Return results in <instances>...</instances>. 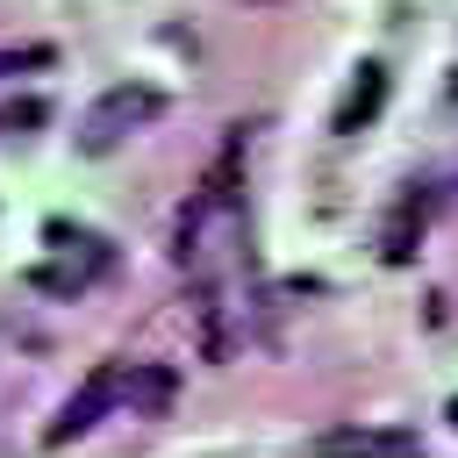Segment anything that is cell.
<instances>
[{"label":"cell","instance_id":"52a82bcc","mask_svg":"<svg viewBox=\"0 0 458 458\" xmlns=\"http://www.w3.org/2000/svg\"><path fill=\"white\" fill-rule=\"evenodd\" d=\"M29 286H36V293H64V301H79V293H86V272H79V265H36Z\"/></svg>","mask_w":458,"mask_h":458},{"label":"cell","instance_id":"5b68a950","mask_svg":"<svg viewBox=\"0 0 458 458\" xmlns=\"http://www.w3.org/2000/svg\"><path fill=\"white\" fill-rule=\"evenodd\" d=\"M43 236L86 272V279H100V272H114V243L107 236H93V229H79V222H43Z\"/></svg>","mask_w":458,"mask_h":458},{"label":"cell","instance_id":"8992f818","mask_svg":"<svg viewBox=\"0 0 458 458\" xmlns=\"http://www.w3.org/2000/svg\"><path fill=\"white\" fill-rule=\"evenodd\" d=\"M422 222H429V200H415V193H408V200L386 215V229H379V258H386V265H408V258H415Z\"/></svg>","mask_w":458,"mask_h":458},{"label":"cell","instance_id":"277c9868","mask_svg":"<svg viewBox=\"0 0 458 458\" xmlns=\"http://www.w3.org/2000/svg\"><path fill=\"white\" fill-rule=\"evenodd\" d=\"M386 107V64H358V79L344 86V100H336V136H358V129H372V114Z\"/></svg>","mask_w":458,"mask_h":458},{"label":"cell","instance_id":"6da1fadb","mask_svg":"<svg viewBox=\"0 0 458 458\" xmlns=\"http://www.w3.org/2000/svg\"><path fill=\"white\" fill-rule=\"evenodd\" d=\"M165 114V93L150 86V79H122V86H107L93 107H86V122H79V150H114V143H129L136 129H150Z\"/></svg>","mask_w":458,"mask_h":458},{"label":"cell","instance_id":"9c48e42d","mask_svg":"<svg viewBox=\"0 0 458 458\" xmlns=\"http://www.w3.org/2000/svg\"><path fill=\"white\" fill-rule=\"evenodd\" d=\"M21 64H50V50H43V43H29V50H0V79L21 72Z\"/></svg>","mask_w":458,"mask_h":458},{"label":"cell","instance_id":"30bf717a","mask_svg":"<svg viewBox=\"0 0 458 458\" xmlns=\"http://www.w3.org/2000/svg\"><path fill=\"white\" fill-rule=\"evenodd\" d=\"M444 415H451V422H458V394H451V408H444Z\"/></svg>","mask_w":458,"mask_h":458},{"label":"cell","instance_id":"7a4b0ae2","mask_svg":"<svg viewBox=\"0 0 458 458\" xmlns=\"http://www.w3.org/2000/svg\"><path fill=\"white\" fill-rule=\"evenodd\" d=\"M114 401H122V365H93V372H86V386H79V394H72V401L57 408V422L43 429V444L57 451V444L86 437V429H93V422H100V415H107Z\"/></svg>","mask_w":458,"mask_h":458},{"label":"cell","instance_id":"3957f363","mask_svg":"<svg viewBox=\"0 0 458 458\" xmlns=\"http://www.w3.org/2000/svg\"><path fill=\"white\" fill-rule=\"evenodd\" d=\"M122 401L136 408V415H172V401H179V372L172 365H157V358H143V365H122Z\"/></svg>","mask_w":458,"mask_h":458},{"label":"cell","instance_id":"ba28073f","mask_svg":"<svg viewBox=\"0 0 458 458\" xmlns=\"http://www.w3.org/2000/svg\"><path fill=\"white\" fill-rule=\"evenodd\" d=\"M43 114H50L43 100H14V107H0V129H36Z\"/></svg>","mask_w":458,"mask_h":458}]
</instances>
